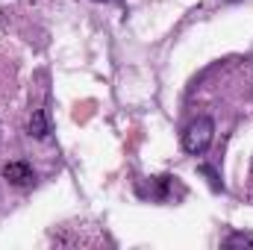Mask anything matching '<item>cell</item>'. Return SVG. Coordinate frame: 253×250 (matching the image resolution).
Returning a JSON list of instances; mask_svg holds the SVG:
<instances>
[{
    "mask_svg": "<svg viewBox=\"0 0 253 250\" xmlns=\"http://www.w3.org/2000/svg\"><path fill=\"white\" fill-rule=\"evenodd\" d=\"M3 177H6L12 186H30V183L36 180L33 168H30L27 162H21V159H15V162H6V165H3Z\"/></svg>",
    "mask_w": 253,
    "mask_h": 250,
    "instance_id": "7a4b0ae2",
    "label": "cell"
},
{
    "mask_svg": "<svg viewBox=\"0 0 253 250\" xmlns=\"http://www.w3.org/2000/svg\"><path fill=\"white\" fill-rule=\"evenodd\" d=\"M97 3H109V0H97Z\"/></svg>",
    "mask_w": 253,
    "mask_h": 250,
    "instance_id": "8992f818",
    "label": "cell"
},
{
    "mask_svg": "<svg viewBox=\"0 0 253 250\" xmlns=\"http://www.w3.org/2000/svg\"><path fill=\"white\" fill-rule=\"evenodd\" d=\"M224 248H253V236L248 233H233L224 239Z\"/></svg>",
    "mask_w": 253,
    "mask_h": 250,
    "instance_id": "277c9868",
    "label": "cell"
},
{
    "mask_svg": "<svg viewBox=\"0 0 253 250\" xmlns=\"http://www.w3.org/2000/svg\"><path fill=\"white\" fill-rule=\"evenodd\" d=\"M212 135H215L212 118H197V121H191V124L186 126V132H183V147H186V153H191V156L206 153L209 144H212Z\"/></svg>",
    "mask_w": 253,
    "mask_h": 250,
    "instance_id": "6da1fadb",
    "label": "cell"
},
{
    "mask_svg": "<svg viewBox=\"0 0 253 250\" xmlns=\"http://www.w3.org/2000/svg\"><path fill=\"white\" fill-rule=\"evenodd\" d=\"M197 171H200L203 177H209V186L215 188V191H218V188H224V186H221V180H218V174H215V168H209V165H200Z\"/></svg>",
    "mask_w": 253,
    "mask_h": 250,
    "instance_id": "5b68a950",
    "label": "cell"
},
{
    "mask_svg": "<svg viewBox=\"0 0 253 250\" xmlns=\"http://www.w3.org/2000/svg\"><path fill=\"white\" fill-rule=\"evenodd\" d=\"M47 132H50L47 112H44L42 106H36V109L30 112V135H33V138H47Z\"/></svg>",
    "mask_w": 253,
    "mask_h": 250,
    "instance_id": "3957f363",
    "label": "cell"
}]
</instances>
